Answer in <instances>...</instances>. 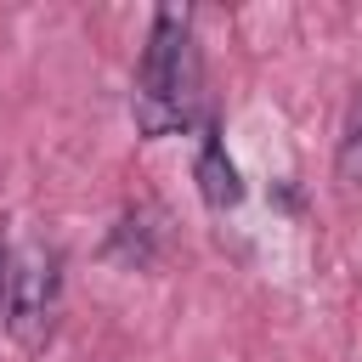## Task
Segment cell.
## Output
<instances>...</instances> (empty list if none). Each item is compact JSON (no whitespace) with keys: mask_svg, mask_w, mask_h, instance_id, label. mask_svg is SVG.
Wrapping results in <instances>:
<instances>
[{"mask_svg":"<svg viewBox=\"0 0 362 362\" xmlns=\"http://www.w3.org/2000/svg\"><path fill=\"white\" fill-rule=\"evenodd\" d=\"M192 90H198L192 23H187V11L164 6V11H153L141 68H136V124H141V136L181 130L187 113H192Z\"/></svg>","mask_w":362,"mask_h":362,"instance_id":"6da1fadb","label":"cell"},{"mask_svg":"<svg viewBox=\"0 0 362 362\" xmlns=\"http://www.w3.org/2000/svg\"><path fill=\"white\" fill-rule=\"evenodd\" d=\"M62 311V255L51 243H23L11 255V288H6V328L23 351H40Z\"/></svg>","mask_w":362,"mask_h":362,"instance_id":"7a4b0ae2","label":"cell"},{"mask_svg":"<svg viewBox=\"0 0 362 362\" xmlns=\"http://www.w3.org/2000/svg\"><path fill=\"white\" fill-rule=\"evenodd\" d=\"M198 187H204V198H209L215 209H226V204L243 198L238 170H232V158H226V147H221L215 136H204V147H198Z\"/></svg>","mask_w":362,"mask_h":362,"instance_id":"3957f363","label":"cell"},{"mask_svg":"<svg viewBox=\"0 0 362 362\" xmlns=\"http://www.w3.org/2000/svg\"><path fill=\"white\" fill-rule=\"evenodd\" d=\"M334 170H339L345 187H362V96H351V107H345V130H339Z\"/></svg>","mask_w":362,"mask_h":362,"instance_id":"277c9868","label":"cell"},{"mask_svg":"<svg viewBox=\"0 0 362 362\" xmlns=\"http://www.w3.org/2000/svg\"><path fill=\"white\" fill-rule=\"evenodd\" d=\"M6 288H11V243L0 232V322H6Z\"/></svg>","mask_w":362,"mask_h":362,"instance_id":"5b68a950","label":"cell"}]
</instances>
